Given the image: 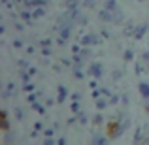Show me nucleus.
<instances>
[{
	"instance_id": "nucleus-10",
	"label": "nucleus",
	"mask_w": 149,
	"mask_h": 145,
	"mask_svg": "<svg viewBox=\"0 0 149 145\" xmlns=\"http://www.w3.org/2000/svg\"><path fill=\"white\" fill-rule=\"evenodd\" d=\"M104 10H108V11H117V10H119V6H117V0H106V2H104Z\"/></svg>"
},
{
	"instance_id": "nucleus-31",
	"label": "nucleus",
	"mask_w": 149,
	"mask_h": 145,
	"mask_svg": "<svg viewBox=\"0 0 149 145\" xmlns=\"http://www.w3.org/2000/svg\"><path fill=\"white\" fill-rule=\"evenodd\" d=\"M44 134H45V136H47V138H51V136H53V128H47V130H45V132H44Z\"/></svg>"
},
{
	"instance_id": "nucleus-35",
	"label": "nucleus",
	"mask_w": 149,
	"mask_h": 145,
	"mask_svg": "<svg viewBox=\"0 0 149 145\" xmlns=\"http://www.w3.org/2000/svg\"><path fill=\"white\" fill-rule=\"evenodd\" d=\"M138 2H143V0H138Z\"/></svg>"
},
{
	"instance_id": "nucleus-13",
	"label": "nucleus",
	"mask_w": 149,
	"mask_h": 145,
	"mask_svg": "<svg viewBox=\"0 0 149 145\" xmlns=\"http://www.w3.org/2000/svg\"><path fill=\"white\" fill-rule=\"evenodd\" d=\"M91 143L93 145H106V143H108V139H106V136H95Z\"/></svg>"
},
{
	"instance_id": "nucleus-29",
	"label": "nucleus",
	"mask_w": 149,
	"mask_h": 145,
	"mask_svg": "<svg viewBox=\"0 0 149 145\" xmlns=\"http://www.w3.org/2000/svg\"><path fill=\"white\" fill-rule=\"evenodd\" d=\"M44 145H57L53 142V138H47V139H44Z\"/></svg>"
},
{
	"instance_id": "nucleus-7",
	"label": "nucleus",
	"mask_w": 149,
	"mask_h": 145,
	"mask_svg": "<svg viewBox=\"0 0 149 145\" xmlns=\"http://www.w3.org/2000/svg\"><path fill=\"white\" fill-rule=\"evenodd\" d=\"M19 15H21V19H23L25 23H29V25L34 21V17H32V11H30V10H26V8H25V10H21V13H19Z\"/></svg>"
},
{
	"instance_id": "nucleus-14",
	"label": "nucleus",
	"mask_w": 149,
	"mask_h": 145,
	"mask_svg": "<svg viewBox=\"0 0 149 145\" xmlns=\"http://www.w3.org/2000/svg\"><path fill=\"white\" fill-rule=\"evenodd\" d=\"M108 104H109V102L106 100V96H102V98H98V100H96V108H98L100 111H102V109H106V108H108Z\"/></svg>"
},
{
	"instance_id": "nucleus-17",
	"label": "nucleus",
	"mask_w": 149,
	"mask_h": 145,
	"mask_svg": "<svg viewBox=\"0 0 149 145\" xmlns=\"http://www.w3.org/2000/svg\"><path fill=\"white\" fill-rule=\"evenodd\" d=\"M132 58H134V53H132L130 49H127L125 51V60H132Z\"/></svg>"
},
{
	"instance_id": "nucleus-24",
	"label": "nucleus",
	"mask_w": 149,
	"mask_h": 145,
	"mask_svg": "<svg viewBox=\"0 0 149 145\" xmlns=\"http://www.w3.org/2000/svg\"><path fill=\"white\" fill-rule=\"evenodd\" d=\"M25 91H26V92H32V91H34V85L26 81V83H25Z\"/></svg>"
},
{
	"instance_id": "nucleus-20",
	"label": "nucleus",
	"mask_w": 149,
	"mask_h": 145,
	"mask_svg": "<svg viewBox=\"0 0 149 145\" xmlns=\"http://www.w3.org/2000/svg\"><path fill=\"white\" fill-rule=\"evenodd\" d=\"M38 94H40V92H32V94H29V102H30V104H34V102L38 100Z\"/></svg>"
},
{
	"instance_id": "nucleus-9",
	"label": "nucleus",
	"mask_w": 149,
	"mask_h": 145,
	"mask_svg": "<svg viewBox=\"0 0 149 145\" xmlns=\"http://www.w3.org/2000/svg\"><path fill=\"white\" fill-rule=\"evenodd\" d=\"M140 94L143 96V100H149V83H146V81H143V83H140Z\"/></svg>"
},
{
	"instance_id": "nucleus-32",
	"label": "nucleus",
	"mask_w": 149,
	"mask_h": 145,
	"mask_svg": "<svg viewBox=\"0 0 149 145\" xmlns=\"http://www.w3.org/2000/svg\"><path fill=\"white\" fill-rule=\"evenodd\" d=\"M2 4H4L6 8H11V0H2Z\"/></svg>"
},
{
	"instance_id": "nucleus-28",
	"label": "nucleus",
	"mask_w": 149,
	"mask_h": 145,
	"mask_svg": "<svg viewBox=\"0 0 149 145\" xmlns=\"http://www.w3.org/2000/svg\"><path fill=\"white\" fill-rule=\"evenodd\" d=\"M40 45H42V47H49V45H51V40H42Z\"/></svg>"
},
{
	"instance_id": "nucleus-4",
	"label": "nucleus",
	"mask_w": 149,
	"mask_h": 145,
	"mask_svg": "<svg viewBox=\"0 0 149 145\" xmlns=\"http://www.w3.org/2000/svg\"><path fill=\"white\" fill-rule=\"evenodd\" d=\"M102 72H104V68H102L100 62H93V64H89V74H91L95 79H100Z\"/></svg>"
},
{
	"instance_id": "nucleus-11",
	"label": "nucleus",
	"mask_w": 149,
	"mask_h": 145,
	"mask_svg": "<svg viewBox=\"0 0 149 145\" xmlns=\"http://www.w3.org/2000/svg\"><path fill=\"white\" fill-rule=\"evenodd\" d=\"M57 92H58V94H57V100H58V102H64L66 96H68V91H66V87H64V85H61V87L57 89Z\"/></svg>"
},
{
	"instance_id": "nucleus-8",
	"label": "nucleus",
	"mask_w": 149,
	"mask_h": 145,
	"mask_svg": "<svg viewBox=\"0 0 149 145\" xmlns=\"http://www.w3.org/2000/svg\"><path fill=\"white\" fill-rule=\"evenodd\" d=\"M123 21H125V15H123V11H121V10L113 11V19H111V23H113V25H121Z\"/></svg>"
},
{
	"instance_id": "nucleus-23",
	"label": "nucleus",
	"mask_w": 149,
	"mask_h": 145,
	"mask_svg": "<svg viewBox=\"0 0 149 145\" xmlns=\"http://www.w3.org/2000/svg\"><path fill=\"white\" fill-rule=\"evenodd\" d=\"M15 117H17L19 121L23 119V109H21V108H15Z\"/></svg>"
},
{
	"instance_id": "nucleus-33",
	"label": "nucleus",
	"mask_w": 149,
	"mask_h": 145,
	"mask_svg": "<svg viewBox=\"0 0 149 145\" xmlns=\"http://www.w3.org/2000/svg\"><path fill=\"white\" fill-rule=\"evenodd\" d=\"M57 145H66V142H64V138H61V139H57Z\"/></svg>"
},
{
	"instance_id": "nucleus-6",
	"label": "nucleus",
	"mask_w": 149,
	"mask_h": 145,
	"mask_svg": "<svg viewBox=\"0 0 149 145\" xmlns=\"http://www.w3.org/2000/svg\"><path fill=\"white\" fill-rule=\"evenodd\" d=\"M13 92H15V83H13V81H10V83L6 85V89H4V92H2V98L6 100V98H10Z\"/></svg>"
},
{
	"instance_id": "nucleus-16",
	"label": "nucleus",
	"mask_w": 149,
	"mask_h": 145,
	"mask_svg": "<svg viewBox=\"0 0 149 145\" xmlns=\"http://www.w3.org/2000/svg\"><path fill=\"white\" fill-rule=\"evenodd\" d=\"M72 111L76 113V115H79V113H81V108H79V102H72Z\"/></svg>"
},
{
	"instance_id": "nucleus-22",
	"label": "nucleus",
	"mask_w": 149,
	"mask_h": 145,
	"mask_svg": "<svg viewBox=\"0 0 149 145\" xmlns=\"http://www.w3.org/2000/svg\"><path fill=\"white\" fill-rule=\"evenodd\" d=\"M142 60L146 62V64L149 66V51H143V55H142Z\"/></svg>"
},
{
	"instance_id": "nucleus-1",
	"label": "nucleus",
	"mask_w": 149,
	"mask_h": 145,
	"mask_svg": "<svg viewBox=\"0 0 149 145\" xmlns=\"http://www.w3.org/2000/svg\"><path fill=\"white\" fill-rule=\"evenodd\" d=\"M108 130H109V132H108L109 138H119V136L125 132V126L121 124V121H113V123L108 124Z\"/></svg>"
},
{
	"instance_id": "nucleus-21",
	"label": "nucleus",
	"mask_w": 149,
	"mask_h": 145,
	"mask_svg": "<svg viewBox=\"0 0 149 145\" xmlns=\"http://www.w3.org/2000/svg\"><path fill=\"white\" fill-rule=\"evenodd\" d=\"M102 123H104V117H102V115H96L95 117V124H96V126H102Z\"/></svg>"
},
{
	"instance_id": "nucleus-34",
	"label": "nucleus",
	"mask_w": 149,
	"mask_h": 145,
	"mask_svg": "<svg viewBox=\"0 0 149 145\" xmlns=\"http://www.w3.org/2000/svg\"><path fill=\"white\" fill-rule=\"evenodd\" d=\"M146 111L149 113V100H146Z\"/></svg>"
},
{
	"instance_id": "nucleus-12",
	"label": "nucleus",
	"mask_w": 149,
	"mask_h": 145,
	"mask_svg": "<svg viewBox=\"0 0 149 145\" xmlns=\"http://www.w3.org/2000/svg\"><path fill=\"white\" fill-rule=\"evenodd\" d=\"M32 11V17L34 19H42L45 15V6H42V8H34V10H30Z\"/></svg>"
},
{
	"instance_id": "nucleus-3",
	"label": "nucleus",
	"mask_w": 149,
	"mask_h": 145,
	"mask_svg": "<svg viewBox=\"0 0 149 145\" xmlns=\"http://www.w3.org/2000/svg\"><path fill=\"white\" fill-rule=\"evenodd\" d=\"M72 36V26H64V28H58V38H57V42L58 44H66L68 42V38Z\"/></svg>"
},
{
	"instance_id": "nucleus-25",
	"label": "nucleus",
	"mask_w": 149,
	"mask_h": 145,
	"mask_svg": "<svg viewBox=\"0 0 149 145\" xmlns=\"http://www.w3.org/2000/svg\"><path fill=\"white\" fill-rule=\"evenodd\" d=\"M42 55H44V57H49V55H51V47H42Z\"/></svg>"
},
{
	"instance_id": "nucleus-19",
	"label": "nucleus",
	"mask_w": 149,
	"mask_h": 145,
	"mask_svg": "<svg viewBox=\"0 0 149 145\" xmlns=\"http://www.w3.org/2000/svg\"><path fill=\"white\" fill-rule=\"evenodd\" d=\"M95 4H96V0H83L85 8H95Z\"/></svg>"
},
{
	"instance_id": "nucleus-27",
	"label": "nucleus",
	"mask_w": 149,
	"mask_h": 145,
	"mask_svg": "<svg viewBox=\"0 0 149 145\" xmlns=\"http://www.w3.org/2000/svg\"><path fill=\"white\" fill-rule=\"evenodd\" d=\"M13 47L21 49V47H23V42H21V40H13Z\"/></svg>"
},
{
	"instance_id": "nucleus-2",
	"label": "nucleus",
	"mask_w": 149,
	"mask_h": 145,
	"mask_svg": "<svg viewBox=\"0 0 149 145\" xmlns=\"http://www.w3.org/2000/svg\"><path fill=\"white\" fill-rule=\"evenodd\" d=\"M81 44H83L85 47H89V45H98L100 44V36L98 34H85V36L81 38Z\"/></svg>"
},
{
	"instance_id": "nucleus-15",
	"label": "nucleus",
	"mask_w": 149,
	"mask_h": 145,
	"mask_svg": "<svg viewBox=\"0 0 149 145\" xmlns=\"http://www.w3.org/2000/svg\"><path fill=\"white\" fill-rule=\"evenodd\" d=\"M77 6H79V0H66V8H68L70 11L77 10Z\"/></svg>"
},
{
	"instance_id": "nucleus-18",
	"label": "nucleus",
	"mask_w": 149,
	"mask_h": 145,
	"mask_svg": "<svg viewBox=\"0 0 149 145\" xmlns=\"http://www.w3.org/2000/svg\"><path fill=\"white\" fill-rule=\"evenodd\" d=\"M32 108L36 109L38 113H44V105H42V104H38V102H34V104H32Z\"/></svg>"
},
{
	"instance_id": "nucleus-30",
	"label": "nucleus",
	"mask_w": 149,
	"mask_h": 145,
	"mask_svg": "<svg viewBox=\"0 0 149 145\" xmlns=\"http://www.w3.org/2000/svg\"><path fill=\"white\" fill-rule=\"evenodd\" d=\"M70 98H72V102H79V92H74Z\"/></svg>"
},
{
	"instance_id": "nucleus-26",
	"label": "nucleus",
	"mask_w": 149,
	"mask_h": 145,
	"mask_svg": "<svg viewBox=\"0 0 149 145\" xmlns=\"http://www.w3.org/2000/svg\"><path fill=\"white\" fill-rule=\"evenodd\" d=\"M119 77H123V72H119V70H115V72H113V79H119Z\"/></svg>"
},
{
	"instance_id": "nucleus-5",
	"label": "nucleus",
	"mask_w": 149,
	"mask_h": 145,
	"mask_svg": "<svg viewBox=\"0 0 149 145\" xmlns=\"http://www.w3.org/2000/svg\"><path fill=\"white\" fill-rule=\"evenodd\" d=\"M149 30V25L147 23H142V25H136V28H134V38L136 40H142L143 36H146V32Z\"/></svg>"
}]
</instances>
